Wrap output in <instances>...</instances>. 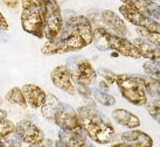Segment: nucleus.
Returning <instances> with one entry per match:
<instances>
[{
    "instance_id": "f257e3e1",
    "label": "nucleus",
    "mask_w": 160,
    "mask_h": 147,
    "mask_svg": "<svg viewBox=\"0 0 160 147\" xmlns=\"http://www.w3.org/2000/svg\"><path fill=\"white\" fill-rule=\"evenodd\" d=\"M93 40V26L83 14L72 13L63 17V28L54 41H46L41 48L43 55H58L78 51Z\"/></svg>"
},
{
    "instance_id": "f03ea898",
    "label": "nucleus",
    "mask_w": 160,
    "mask_h": 147,
    "mask_svg": "<svg viewBox=\"0 0 160 147\" xmlns=\"http://www.w3.org/2000/svg\"><path fill=\"white\" fill-rule=\"evenodd\" d=\"M81 127L88 138L96 144L107 145L116 138V130L107 116L96 105H82L77 110Z\"/></svg>"
},
{
    "instance_id": "7ed1b4c3",
    "label": "nucleus",
    "mask_w": 160,
    "mask_h": 147,
    "mask_svg": "<svg viewBox=\"0 0 160 147\" xmlns=\"http://www.w3.org/2000/svg\"><path fill=\"white\" fill-rule=\"evenodd\" d=\"M92 43L95 48L101 51L113 50L118 55H123L130 58H140V54L137 47L132 41L126 39L125 36H119L108 31L104 27H95L93 28Z\"/></svg>"
},
{
    "instance_id": "20e7f679",
    "label": "nucleus",
    "mask_w": 160,
    "mask_h": 147,
    "mask_svg": "<svg viewBox=\"0 0 160 147\" xmlns=\"http://www.w3.org/2000/svg\"><path fill=\"white\" fill-rule=\"evenodd\" d=\"M116 84L120 91L122 97L130 104L144 106L147 102V95L139 75L118 74Z\"/></svg>"
},
{
    "instance_id": "39448f33",
    "label": "nucleus",
    "mask_w": 160,
    "mask_h": 147,
    "mask_svg": "<svg viewBox=\"0 0 160 147\" xmlns=\"http://www.w3.org/2000/svg\"><path fill=\"white\" fill-rule=\"evenodd\" d=\"M21 27L27 34L35 36L36 39H43V18L41 7L34 0H21Z\"/></svg>"
},
{
    "instance_id": "423d86ee",
    "label": "nucleus",
    "mask_w": 160,
    "mask_h": 147,
    "mask_svg": "<svg viewBox=\"0 0 160 147\" xmlns=\"http://www.w3.org/2000/svg\"><path fill=\"white\" fill-rule=\"evenodd\" d=\"M43 18V34L47 41L58 37L63 28V14L58 0H47L40 6Z\"/></svg>"
},
{
    "instance_id": "0eeeda50",
    "label": "nucleus",
    "mask_w": 160,
    "mask_h": 147,
    "mask_svg": "<svg viewBox=\"0 0 160 147\" xmlns=\"http://www.w3.org/2000/svg\"><path fill=\"white\" fill-rule=\"evenodd\" d=\"M68 68L71 70L75 84L90 86L97 80V71L88 58L74 57L68 60Z\"/></svg>"
},
{
    "instance_id": "6e6552de",
    "label": "nucleus",
    "mask_w": 160,
    "mask_h": 147,
    "mask_svg": "<svg viewBox=\"0 0 160 147\" xmlns=\"http://www.w3.org/2000/svg\"><path fill=\"white\" fill-rule=\"evenodd\" d=\"M119 13L128 22H130L133 26L142 27V28H145L147 31L154 32V33H160V22L147 17L145 14L140 13L139 11H137L129 5H120Z\"/></svg>"
},
{
    "instance_id": "1a4fd4ad",
    "label": "nucleus",
    "mask_w": 160,
    "mask_h": 147,
    "mask_svg": "<svg viewBox=\"0 0 160 147\" xmlns=\"http://www.w3.org/2000/svg\"><path fill=\"white\" fill-rule=\"evenodd\" d=\"M54 124L58 125L63 132H78L83 131L81 127L80 118L77 111L69 104L63 103L54 118Z\"/></svg>"
},
{
    "instance_id": "9d476101",
    "label": "nucleus",
    "mask_w": 160,
    "mask_h": 147,
    "mask_svg": "<svg viewBox=\"0 0 160 147\" xmlns=\"http://www.w3.org/2000/svg\"><path fill=\"white\" fill-rule=\"evenodd\" d=\"M50 81L54 86H56L63 92L70 96H74L76 94L75 82L72 80V74L68 66L64 64L56 66L50 72Z\"/></svg>"
},
{
    "instance_id": "9b49d317",
    "label": "nucleus",
    "mask_w": 160,
    "mask_h": 147,
    "mask_svg": "<svg viewBox=\"0 0 160 147\" xmlns=\"http://www.w3.org/2000/svg\"><path fill=\"white\" fill-rule=\"evenodd\" d=\"M15 133L21 143L33 144L45 138V134L34 123L29 119H22L15 125Z\"/></svg>"
},
{
    "instance_id": "f8f14e48",
    "label": "nucleus",
    "mask_w": 160,
    "mask_h": 147,
    "mask_svg": "<svg viewBox=\"0 0 160 147\" xmlns=\"http://www.w3.org/2000/svg\"><path fill=\"white\" fill-rule=\"evenodd\" d=\"M101 27H104L108 31L119 36L126 37V34H128V27L124 19L120 18L118 14L111 9L101 11Z\"/></svg>"
},
{
    "instance_id": "ddd939ff",
    "label": "nucleus",
    "mask_w": 160,
    "mask_h": 147,
    "mask_svg": "<svg viewBox=\"0 0 160 147\" xmlns=\"http://www.w3.org/2000/svg\"><path fill=\"white\" fill-rule=\"evenodd\" d=\"M120 141L128 147H153V139L140 130H130L120 134Z\"/></svg>"
},
{
    "instance_id": "4468645a",
    "label": "nucleus",
    "mask_w": 160,
    "mask_h": 147,
    "mask_svg": "<svg viewBox=\"0 0 160 147\" xmlns=\"http://www.w3.org/2000/svg\"><path fill=\"white\" fill-rule=\"evenodd\" d=\"M124 5H129L140 13L160 22V2L156 0H119Z\"/></svg>"
},
{
    "instance_id": "2eb2a0df",
    "label": "nucleus",
    "mask_w": 160,
    "mask_h": 147,
    "mask_svg": "<svg viewBox=\"0 0 160 147\" xmlns=\"http://www.w3.org/2000/svg\"><path fill=\"white\" fill-rule=\"evenodd\" d=\"M21 90H22V94L25 96V99H26V103L28 106L34 109V110L40 109L42 106L47 94L41 86L28 83V84L22 85Z\"/></svg>"
},
{
    "instance_id": "dca6fc26",
    "label": "nucleus",
    "mask_w": 160,
    "mask_h": 147,
    "mask_svg": "<svg viewBox=\"0 0 160 147\" xmlns=\"http://www.w3.org/2000/svg\"><path fill=\"white\" fill-rule=\"evenodd\" d=\"M112 118L117 124L126 129L134 130L140 126L139 117L125 109H115L112 111Z\"/></svg>"
},
{
    "instance_id": "f3484780",
    "label": "nucleus",
    "mask_w": 160,
    "mask_h": 147,
    "mask_svg": "<svg viewBox=\"0 0 160 147\" xmlns=\"http://www.w3.org/2000/svg\"><path fill=\"white\" fill-rule=\"evenodd\" d=\"M132 42L137 47L138 51H139L142 57H145L151 62H156L160 58V47L156 46L154 43L145 40L142 37H137Z\"/></svg>"
},
{
    "instance_id": "a211bd4d",
    "label": "nucleus",
    "mask_w": 160,
    "mask_h": 147,
    "mask_svg": "<svg viewBox=\"0 0 160 147\" xmlns=\"http://www.w3.org/2000/svg\"><path fill=\"white\" fill-rule=\"evenodd\" d=\"M58 139L69 147H95L88 140V137L85 135L83 131L78 132H63L61 131L58 133Z\"/></svg>"
},
{
    "instance_id": "6ab92c4d",
    "label": "nucleus",
    "mask_w": 160,
    "mask_h": 147,
    "mask_svg": "<svg viewBox=\"0 0 160 147\" xmlns=\"http://www.w3.org/2000/svg\"><path fill=\"white\" fill-rule=\"evenodd\" d=\"M62 104L63 103L55 95L47 94L45 102L42 104V106L40 107L41 115L43 116V118H45L46 120L54 123V118H55L56 113L58 112V110L61 109Z\"/></svg>"
},
{
    "instance_id": "aec40b11",
    "label": "nucleus",
    "mask_w": 160,
    "mask_h": 147,
    "mask_svg": "<svg viewBox=\"0 0 160 147\" xmlns=\"http://www.w3.org/2000/svg\"><path fill=\"white\" fill-rule=\"evenodd\" d=\"M5 100L8 102L9 104H13V105H18V106L26 109L28 105L26 103L25 96L22 94V90L19 86H13L12 89H9L7 91V94L5 95Z\"/></svg>"
},
{
    "instance_id": "412c9836",
    "label": "nucleus",
    "mask_w": 160,
    "mask_h": 147,
    "mask_svg": "<svg viewBox=\"0 0 160 147\" xmlns=\"http://www.w3.org/2000/svg\"><path fill=\"white\" fill-rule=\"evenodd\" d=\"M92 98L95 102L102 104L103 106H113L116 104V98L109 92L99 89H92Z\"/></svg>"
},
{
    "instance_id": "4be33fe9",
    "label": "nucleus",
    "mask_w": 160,
    "mask_h": 147,
    "mask_svg": "<svg viewBox=\"0 0 160 147\" xmlns=\"http://www.w3.org/2000/svg\"><path fill=\"white\" fill-rule=\"evenodd\" d=\"M147 112L150 116L159 123L160 125V99L159 98H147V102L145 104Z\"/></svg>"
},
{
    "instance_id": "5701e85b",
    "label": "nucleus",
    "mask_w": 160,
    "mask_h": 147,
    "mask_svg": "<svg viewBox=\"0 0 160 147\" xmlns=\"http://www.w3.org/2000/svg\"><path fill=\"white\" fill-rule=\"evenodd\" d=\"M136 32L139 35V37H142V39H145V40L150 41L156 46L160 47V33L150 32L145 28H142V27H136Z\"/></svg>"
},
{
    "instance_id": "b1692460",
    "label": "nucleus",
    "mask_w": 160,
    "mask_h": 147,
    "mask_svg": "<svg viewBox=\"0 0 160 147\" xmlns=\"http://www.w3.org/2000/svg\"><path fill=\"white\" fill-rule=\"evenodd\" d=\"M15 133V124L12 120L5 118L0 120V137L1 139H5Z\"/></svg>"
},
{
    "instance_id": "393cba45",
    "label": "nucleus",
    "mask_w": 160,
    "mask_h": 147,
    "mask_svg": "<svg viewBox=\"0 0 160 147\" xmlns=\"http://www.w3.org/2000/svg\"><path fill=\"white\" fill-rule=\"evenodd\" d=\"M142 68H144L147 76H150L158 84H160V67H158L157 64H154L151 61H147L146 63H144Z\"/></svg>"
},
{
    "instance_id": "a878e982",
    "label": "nucleus",
    "mask_w": 160,
    "mask_h": 147,
    "mask_svg": "<svg viewBox=\"0 0 160 147\" xmlns=\"http://www.w3.org/2000/svg\"><path fill=\"white\" fill-rule=\"evenodd\" d=\"M97 75H99L103 78V81H105L108 84L111 85L113 83H116V78H117V74L110 70V69H107V68H99L97 70Z\"/></svg>"
},
{
    "instance_id": "bb28decb",
    "label": "nucleus",
    "mask_w": 160,
    "mask_h": 147,
    "mask_svg": "<svg viewBox=\"0 0 160 147\" xmlns=\"http://www.w3.org/2000/svg\"><path fill=\"white\" fill-rule=\"evenodd\" d=\"M0 147H21V140L19 139L17 133H14L7 138L2 139Z\"/></svg>"
},
{
    "instance_id": "cd10ccee",
    "label": "nucleus",
    "mask_w": 160,
    "mask_h": 147,
    "mask_svg": "<svg viewBox=\"0 0 160 147\" xmlns=\"http://www.w3.org/2000/svg\"><path fill=\"white\" fill-rule=\"evenodd\" d=\"M53 146H54L53 140L48 138H42L39 141H35V143L28 145V147H53Z\"/></svg>"
},
{
    "instance_id": "c85d7f7f",
    "label": "nucleus",
    "mask_w": 160,
    "mask_h": 147,
    "mask_svg": "<svg viewBox=\"0 0 160 147\" xmlns=\"http://www.w3.org/2000/svg\"><path fill=\"white\" fill-rule=\"evenodd\" d=\"M0 29L4 32H7L9 29V23L7 21V19L5 18V15L2 12L0 11Z\"/></svg>"
},
{
    "instance_id": "c756f323",
    "label": "nucleus",
    "mask_w": 160,
    "mask_h": 147,
    "mask_svg": "<svg viewBox=\"0 0 160 147\" xmlns=\"http://www.w3.org/2000/svg\"><path fill=\"white\" fill-rule=\"evenodd\" d=\"M98 89L102 90V91H105V92H108V91H109V89H110V85L108 84L105 81H101V82L98 83Z\"/></svg>"
},
{
    "instance_id": "7c9ffc66",
    "label": "nucleus",
    "mask_w": 160,
    "mask_h": 147,
    "mask_svg": "<svg viewBox=\"0 0 160 147\" xmlns=\"http://www.w3.org/2000/svg\"><path fill=\"white\" fill-rule=\"evenodd\" d=\"M7 40H8V37H7V35H6V32L0 29V43L7 42Z\"/></svg>"
},
{
    "instance_id": "2f4dec72",
    "label": "nucleus",
    "mask_w": 160,
    "mask_h": 147,
    "mask_svg": "<svg viewBox=\"0 0 160 147\" xmlns=\"http://www.w3.org/2000/svg\"><path fill=\"white\" fill-rule=\"evenodd\" d=\"M54 145H55V147H69L68 145H66V144L63 143L62 140H60V139H58V140H56Z\"/></svg>"
},
{
    "instance_id": "473e14b6",
    "label": "nucleus",
    "mask_w": 160,
    "mask_h": 147,
    "mask_svg": "<svg viewBox=\"0 0 160 147\" xmlns=\"http://www.w3.org/2000/svg\"><path fill=\"white\" fill-rule=\"evenodd\" d=\"M5 118H7V111H5L2 109H0V120H2Z\"/></svg>"
},
{
    "instance_id": "72a5a7b5",
    "label": "nucleus",
    "mask_w": 160,
    "mask_h": 147,
    "mask_svg": "<svg viewBox=\"0 0 160 147\" xmlns=\"http://www.w3.org/2000/svg\"><path fill=\"white\" fill-rule=\"evenodd\" d=\"M110 147H128V146H126V145H125L124 143H122V141H120V143H115V144H112V145H111Z\"/></svg>"
},
{
    "instance_id": "f704fd0d",
    "label": "nucleus",
    "mask_w": 160,
    "mask_h": 147,
    "mask_svg": "<svg viewBox=\"0 0 160 147\" xmlns=\"http://www.w3.org/2000/svg\"><path fill=\"white\" fill-rule=\"evenodd\" d=\"M34 1H35V2H36L38 5H39V6H41V5L43 4V2H46L47 0H34Z\"/></svg>"
},
{
    "instance_id": "c9c22d12",
    "label": "nucleus",
    "mask_w": 160,
    "mask_h": 147,
    "mask_svg": "<svg viewBox=\"0 0 160 147\" xmlns=\"http://www.w3.org/2000/svg\"><path fill=\"white\" fill-rule=\"evenodd\" d=\"M153 63H154V64H157L158 67H160V58L158 60V61H156V62H153Z\"/></svg>"
},
{
    "instance_id": "e433bc0d",
    "label": "nucleus",
    "mask_w": 160,
    "mask_h": 147,
    "mask_svg": "<svg viewBox=\"0 0 160 147\" xmlns=\"http://www.w3.org/2000/svg\"><path fill=\"white\" fill-rule=\"evenodd\" d=\"M1 104H2V97L0 96V106H1Z\"/></svg>"
},
{
    "instance_id": "4c0bfd02",
    "label": "nucleus",
    "mask_w": 160,
    "mask_h": 147,
    "mask_svg": "<svg viewBox=\"0 0 160 147\" xmlns=\"http://www.w3.org/2000/svg\"><path fill=\"white\" fill-rule=\"evenodd\" d=\"M1 141H2V139H1V137H0V144H1Z\"/></svg>"
},
{
    "instance_id": "58836bf2",
    "label": "nucleus",
    "mask_w": 160,
    "mask_h": 147,
    "mask_svg": "<svg viewBox=\"0 0 160 147\" xmlns=\"http://www.w3.org/2000/svg\"><path fill=\"white\" fill-rule=\"evenodd\" d=\"M156 1H157V0H156Z\"/></svg>"
}]
</instances>
